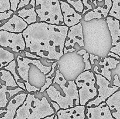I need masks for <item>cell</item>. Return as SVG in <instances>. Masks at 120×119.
Here are the masks:
<instances>
[{
    "label": "cell",
    "mask_w": 120,
    "mask_h": 119,
    "mask_svg": "<svg viewBox=\"0 0 120 119\" xmlns=\"http://www.w3.org/2000/svg\"><path fill=\"white\" fill-rule=\"evenodd\" d=\"M69 28L46 22H36L28 25L22 32L26 48L41 58L59 60L63 56Z\"/></svg>",
    "instance_id": "cell-1"
},
{
    "label": "cell",
    "mask_w": 120,
    "mask_h": 119,
    "mask_svg": "<svg viewBox=\"0 0 120 119\" xmlns=\"http://www.w3.org/2000/svg\"><path fill=\"white\" fill-rule=\"evenodd\" d=\"M53 84H57L59 85L63 93H60L52 85L47 89L46 93L50 100L57 103L61 109H66L80 105L78 88L75 81L67 80L59 70H57Z\"/></svg>",
    "instance_id": "cell-2"
},
{
    "label": "cell",
    "mask_w": 120,
    "mask_h": 119,
    "mask_svg": "<svg viewBox=\"0 0 120 119\" xmlns=\"http://www.w3.org/2000/svg\"><path fill=\"white\" fill-rule=\"evenodd\" d=\"M55 114V110L46 97L39 99L29 93L16 111L14 119H42Z\"/></svg>",
    "instance_id": "cell-3"
},
{
    "label": "cell",
    "mask_w": 120,
    "mask_h": 119,
    "mask_svg": "<svg viewBox=\"0 0 120 119\" xmlns=\"http://www.w3.org/2000/svg\"><path fill=\"white\" fill-rule=\"evenodd\" d=\"M35 7L41 22L65 25L59 0H36Z\"/></svg>",
    "instance_id": "cell-4"
},
{
    "label": "cell",
    "mask_w": 120,
    "mask_h": 119,
    "mask_svg": "<svg viewBox=\"0 0 120 119\" xmlns=\"http://www.w3.org/2000/svg\"><path fill=\"white\" fill-rule=\"evenodd\" d=\"M78 88L80 105L86 106L90 100L97 96V89L95 86L96 78L94 74L91 71H84L75 80Z\"/></svg>",
    "instance_id": "cell-5"
},
{
    "label": "cell",
    "mask_w": 120,
    "mask_h": 119,
    "mask_svg": "<svg viewBox=\"0 0 120 119\" xmlns=\"http://www.w3.org/2000/svg\"><path fill=\"white\" fill-rule=\"evenodd\" d=\"M20 92H26L19 87L12 74L4 69L0 70V109L6 107L12 97Z\"/></svg>",
    "instance_id": "cell-6"
},
{
    "label": "cell",
    "mask_w": 120,
    "mask_h": 119,
    "mask_svg": "<svg viewBox=\"0 0 120 119\" xmlns=\"http://www.w3.org/2000/svg\"><path fill=\"white\" fill-rule=\"evenodd\" d=\"M96 78V84L98 86V94L94 99L90 100L87 103L86 107L97 106L103 102H105L106 100L117 92L119 88L111 85L110 86V82L101 75L94 74Z\"/></svg>",
    "instance_id": "cell-7"
},
{
    "label": "cell",
    "mask_w": 120,
    "mask_h": 119,
    "mask_svg": "<svg viewBox=\"0 0 120 119\" xmlns=\"http://www.w3.org/2000/svg\"><path fill=\"white\" fill-rule=\"evenodd\" d=\"M0 46L9 48L15 52L24 51L26 49V43L22 33H16L0 30Z\"/></svg>",
    "instance_id": "cell-8"
},
{
    "label": "cell",
    "mask_w": 120,
    "mask_h": 119,
    "mask_svg": "<svg viewBox=\"0 0 120 119\" xmlns=\"http://www.w3.org/2000/svg\"><path fill=\"white\" fill-rule=\"evenodd\" d=\"M28 93H18L10 99L5 108L0 109V119H14L16 111L23 103Z\"/></svg>",
    "instance_id": "cell-9"
},
{
    "label": "cell",
    "mask_w": 120,
    "mask_h": 119,
    "mask_svg": "<svg viewBox=\"0 0 120 119\" xmlns=\"http://www.w3.org/2000/svg\"><path fill=\"white\" fill-rule=\"evenodd\" d=\"M120 60L111 57L101 58L100 61L94 67V71L96 74L101 75L109 81L111 80V72L110 70H114L117 68Z\"/></svg>",
    "instance_id": "cell-10"
},
{
    "label": "cell",
    "mask_w": 120,
    "mask_h": 119,
    "mask_svg": "<svg viewBox=\"0 0 120 119\" xmlns=\"http://www.w3.org/2000/svg\"><path fill=\"white\" fill-rule=\"evenodd\" d=\"M76 43H77L80 47L84 46L83 26L80 22L76 25L69 28L64 47L67 49L73 48Z\"/></svg>",
    "instance_id": "cell-11"
},
{
    "label": "cell",
    "mask_w": 120,
    "mask_h": 119,
    "mask_svg": "<svg viewBox=\"0 0 120 119\" xmlns=\"http://www.w3.org/2000/svg\"><path fill=\"white\" fill-rule=\"evenodd\" d=\"M87 119H115L106 102H103L97 106L86 107Z\"/></svg>",
    "instance_id": "cell-12"
},
{
    "label": "cell",
    "mask_w": 120,
    "mask_h": 119,
    "mask_svg": "<svg viewBox=\"0 0 120 119\" xmlns=\"http://www.w3.org/2000/svg\"><path fill=\"white\" fill-rule=\"evenodd\" d=\"M61 9L63 16L64 23L66 26L70 28L76 25L80 22L82 16L77 13L69 3L60 0Z\"/></svg>",
    "instance_id": "cell-13"
},
{
    "label": "cell",
    "mask_w": 120,
    "mask_h": 119,
    "mask_svg": "<svg viewBox=\"0 0 120 119\" xmlns=\"http://www.w3.org/2000/svg\"><path fill=\"white\" fill-rule=\"evenodd\" d=\"M28 26V24L18 15L13 14L7 22L0 26V30H3L12 33H22Z\"/></svg>",
    "instance_id": "cell-14"
},
{
    "label": "cell",
    "mask_w": 120,
    "mask_h": 119,
    "mask_svg": "<svg viewBox=\"0 0 120 119\" xmlns=\"http://www.w3.org/2000/svg\"><path fill=\"white\" fill-rule=\"evenodd\" d=\"M86 111V106L78 105L66 109H60L56 114L58 119H85Z\"/></svg>",
    "instance_id": "cell-15"
},
{
    "label": "cell",
    "mask_w": 120,
    "mask_h": 119,
    "mask_svg": "<svg viewBox=\"0 0 120 119\" xmlns=\"http://www.w3.org/2000/svg\"><path fill=\"white\" fill-rule=\"evenodd\" d=\"M112 5V0H104V4L103 7L98 6L97 8H95L93 10L88 12L84 16V19L85 21H90L93 19L102 18V15L104 18L109 16V12L111 9Z\"/></svg>",
    "instance_id": "cell-16"
},
{
    "label": "cell",
    "mask_w": 120,
    "mask_h": 119,
    "mask_svg": "<svg viewBox=\"0 0 120 119\" xmlns=\"http://www.w3.org/2000/svg\"><path fill=\"white\" fill-rule=\"evenodd\" d=\"M106 22L110 32L112 46L120 42V21L111 16L106 18Z\"/></svg>",
    "instance_id": "cell-17"
},
{
    "label": "cell",
    "mask_w": 120,
    "mask_h": 119,
    "mask_svg": "<svg viewBox=\"0 0 120 119\" xmlns=\"http://www.w3.org/2000/svg\"><path fill=\"white\" fill-rule=\"evenodd\" d=\"M29 4L32 5L31 8L28 9L26 8H23L17 12L18 15L28 23V25L36 23L38 16L35 8L36 0H31Z\"/></svg>",
    "instance_id": "cell-18"
},
{
    "label": "cell",
    "mask_w": 120,
    "mask_h": 119,
    "mask_svg": "<svg viewBox=\"0 0 120 119\" xmlns=\"http://www.w3.org/2000/svg\"><path fill=\"white\" fill-rule=\"evenodd\" d=\"M105 102L109 106L113 117L115 119H120V88Z\"/></svg>",
    "instance_id": "cell-19"
},
{
    "label": "cell",
    "mask_w": 120,
    "mask_h": 119,
    "mask_svg": "<svg viewBox=\"0 0 120 119\" xmlns=\"http://www.w3.org/2000/svg\"><path fill=\"white\" fill-rule=\"evenodd\" d=\"M16 63L18 65L17 71L19 77L25 82H29L28 72L30 69L29 58H25L18 55L16 57Z\"/></svg>",
    "instance_id": "cell-20"
},
{
    "label": "cell",
    "mask_w": 120,
    "mask_h": 119,
    "mask_svg": "<svg viewBox=\"0 0 120 119\" xmlns=\"http://www.w3.org/2000/svg\"><path fill=\"white\" fill-rule=\"evenodd\" d=\"M14 58V53L0 46V70L8 65Z\"/></svg>",
    "instance_id": "cell-21"
},
{
    "label": "cell",
    "mask_w": 120,
    "mask_h": 119,
    "mask_svg": "<svg viewBox=\"0 0 120 119\" xmlns=\"http://www.w3.org/2000/svg\"><path fill=\"white\" fill-rule=\"evenodd\" d=\"M16 61L14 60H13L8 65L5 66V67L4 68V70H7V71H9V72L12 74V75L13 77H14V79H15V81H16V84H18L19 87L23 89L26 92V87H25V84L21 81V77H19L18 74L16 73Z\"/></svg>",
    "instance_id": "cell-22"
},
{
    "label": "cell",
    "mask_w": 120,
    "mask_h": 119,
    "mask_svg": "<svg viewBox=\"0 0 120 119\" xmlns=\"http://www.w3.org/2000/svg\"><path fill=\"white\" fill-rule=\"evenodd\" d=\"M112 5L109 16L116 18L120 21V0H112Z\"/></svg>",
    "instance_id": "cell-23"
},
{
    "label": "cell",
    "mask_w": 120,
    "mask_h": 119,
    "mask_svg": "<svg viewBox=\"0 0 120 119\" xmlns=\"http://www.w3.org/2000/svg\"><path fill=\"white\" fill-rule=\"evenodd\" d=\"M61 1H66L68 3L73 6L74 9L76 11L80 13H83V10H84V5L82 0H78L77 1H73L71 0H61Z\"/></svg>",
    "instance_id": "cell-24"
},
{
    "label": "cell",
    "mask_w": 120,
    "mask_h": 119,
    "mask_svg": "<svg viewBox=\"0 0 120 119\" xmlns=\"http://www.w3.org/2000/svg\"><path fill=\"white\" fill-rule=\"evenodd\" d=\"M103 0H82V2H83V5L85 7H86L87 9H84L83 12V15H84L86 13V12L88 11L89 10H90L93 8L92 5H91V4L93 3L94 5V7H97V2L98 1V2H102Z\"/></svg>",
    "instance_id": "cell-25"
},
{
    "label": "cell",
    "mask_w": 120,
    "mask_h": 119,
    "mask_svg": "<svg viewBox=\"0 0 120 119\" xmlns=\"http://www.w3.org/2000/svg\"><path fill=\"white\" fill-rule=\"evenodd\" d=\"M11 10L10 0H0V12Z\"/></svg>",
    "instance_id": "cell-26"
},
{
    "label": "cell",
    "mask_w": 120,
    "mask_h": 119,
    "mask_svg": "<svg viewBox=\"0 0 120 119\" xmlns=\"http://www.w3.org/2000/svg\"><path fill=\"white\" fill-rule=\"evenodd\" d=\"M89 57H90V54L87 52L83 56V63L85 64V68L84 69V71H89V70H91V68H92L91 64L90 61V60H89Z\"/></svg>",
    "instance_id": "cell-27"
},
{
    "label": "cell",
    "mask_w": 120,
    "mask_h": 119,
    "mask_svg": "<svg viewBox=\"0 0 120 119\" xmlns=\"http://www.w3.org/2000/svg\"><path fill=\"white\" fill-rule=\"evenodd\" d=\"M14 12L11 10L4 12H0V26L2 23V21L10 18L12 15L14 14Z\"/></svg>",
    "instance_id": "cell-28"
},
{
    "label": "cell",
    "mask_w": 120,
    "mask_h": 119,
    "mask_svg": "<svg viewBox=\"0 0 120 119\" xmlns=\"http://www.w3.org/2000/svg\"><path fill=\"white\" fill-rule=\"evenodd\" d=\"M55 77H52V78H46V82L45 85L41 88V90L39 92V93H43L45 91L49 88L53 84V79Z\"/></svg>",
    "instance_id": "cell-29"
},
{
    "label": "cell",
    "mask_w": 120,
    "mask_h": 119,
    "mask_svg": "<svg viewBox=\"0 0 120 119\" xmlns=\"http://www.w3.org/2000/svg\"><path fill=\"white\" fill-rule=\"evenodd\" d=\"M25 85L26 87V90L28 92L30 93V92H39L41 89L39 88L36 87V86H32L30 84L29 82H24Z\"/></svg>",
    "instance_id": "cell-30"
},
{
    "label": "cell",
    "mask_w": 120,
    "mask_h": 119,
    "mask_svg": "<svg viewBox=\"0 0 120 119\" xmlns=\"http://www.w3.org/2000/svg\"><path fill=\"white\" fill-rule=\"evenodd\" d=\"M20 1L21 0H10L11 10L14 12H16L17 10Z\"/></svg>",
    "instance_id": "cell-31"
},
{
    "label": "cell",
    "mask_w": 120,
    "mask_h": 119,
    "mask_svg": "<svg viewBox=\"0 0 120 119\" xmlns=\"http://www.w3.org/2000/svg\"><path fill=\"white\" fill-rule=\"evenodd\" d=\"M110 52H114L120 57V42L110 49Z\"/></svg>",
    "instance_id": "cell-32"
},
{
    "label": "cell",
    "mask_w": 120,
    "mask_h": 119,
    "mask_svg": "<svg viewBox=\"0 0 120 119\" xmlns=\"http://www.w3.org/2000/svg\"><path fill=\"white\" fill-rule=\"evenodd\" d=\"M30 1H31V0H21L19 4L18 5V7L17 10L20 9L21 8H22L23 7H25V6L29 5Z\"/></svg>",
    "instance_id": "cell-33"
},
{
    "label": "cell",
    "mask_w": 120,
    "mask_h": 119,
    "mask_svg": "<svg viewBox=\"0 0 120 119\" xmlns=\"http://www.w3.org/2000/svg\"><path fill=\"white\" fill-rule=\"evenodd\" d=\"M114 80L113 82H112V85L113 86H117L120 88V79L119 78V77L117 74H115L113 77Z\"/></svg>",
    "instance_id": "cell-34"
},
{
    "label": "cell",
    "mask_w": 120,
    "mask_h": 119,
    "mask_svg": "<svg viewBox=\"0 0 120 119\" xmlns=\"http://www.w3.org/2000/svg\"><path fill=\"white\" fill-rule=\"evenodd\" d=\"M57 63L56 61L53 63L52 65L51 71H50V72H49V74H48L47 75H46V78H50V77H51V76L53 74L54 72H55V70H56V65H57ZM51 78H52V77H51Z\"/></svg>",
    "instance_id": "cell-35"
},
{
    "label": "cell",
    "mask_w": 120,
    "mask_h": 119,
    "mask_svg": "<svg viewBox=\"0 0 120 119\" xmlns=\"http://www.w3.org/2000/svg\"><path fill=\"white\" fill-rule=\"evenodd\" d=\"M25 56L29 58H33V59L37 60H39L41 58V57L36 56V54H34L31 53V52H28V51H25Z\"/></svg>",
    "instance_id": "cell-36"
},
{
    "label": "cell",
    "mask_w": 120,
    "mask_h": 119,
    "mask_svg": "<svg viewBox=\"0 0 120 119\" xmlns=\"http://www.w3.org/2000/svg\"><path fill=\"white\" fill-rule=\"evenodd\" d=\"M89 60L91 63V65H94L95 64V60H99V57L98 56H95L93 54H90Z\"/></svg>",
    "instance_id": "cell-37"
},
{
    "label": "cell",
    "mask_w": 120,
    "mask_h": 119,
    "mask_svg": "<svg viewBox=\"0 0 120 119\" xmlns=\"http://www.w3.org/2000/svg\"><path fill=\"white\" fill-rule=\"evenodd\" d=\"M50 103H51L52 105V107L54 108V110H55L56 113H57L59 110H60L61 109L60 107V106H59V105L57 103L55 102L52 101L51 100V102H50Z\"/></svg>",
    "instance_id": "cell-38"
},
{
    "label": "cell",
    "mask_w": 120,
    "mask_h": 119,
    "mask_svg": "<svg viewBox=\"0 0 120 119\" xmlns=\"http://www.w3.org/2000/svg\"><path fill=\"white\" fill-rule=\"evenodd\" d=\"M108 57H113V58H116V59L117 60H120V57L119 56H118L117 54H116L114 53V52H110L108 53Z\"/></svg>",
    "instance_id": "cell-39"
},
{
    "label": "cell",
    "mask_w": 120,
    "mask_h": 119,
    "mask_svg": "<svg viewBox=\"0 0 120 119\" xmlns=\"http://www.w3.org/2000/svg\"><path fill=\"white\" fill-rule=\"evenodd\" d=\"M76 49H74V48H71V49H67V48L64 47V50H63V52L64 54H66L68 52H73L75 51Z\"/></svg>",
    "instance_id": "cell-40"
},
{
    "label": "cell",
    "mask_w": 120,
    "mask_h": 119,
    "mask_svg": "<svg viewBox=\"0 0 120 119\" xmlns=\"http://www.w3.org/2000/svg\"><path fill=\"white\" fill-rule=\"evenodd\" d=\"M78 54L79 55H82V56H83V55H84L85 54H86V50H84V49H82V50H79V51H78V52H77Z\"/></svg>",
    "instance_id": "cell-41"
},
{
    "label": "cell",
    "mask_w": 120,
    "mask_h": 119,
    "mask_svg": "<svg viewBox=\"0 0 120 119\" xmlns=\"http://www.w3.org/2000/svg\"><path fill=\"white\" fill-rule=\"evenodd\" d=\"M55 114H53V115H52V116H50L46 117L44 118V119H54V118H55Z\"/></svg>",
    "instance_id": "cell-42"
},
{
    "label": "cell",
    "mask_w": 120,
    "mask_h": 119,
    "mask_svg": "<svg viewBox=\"0 0 120 119\" xmlns=\"http://www.w3.org/2000/svg\"><path fill=\"white\" fill-rule=\"evenodd\" d=\"M46 62H48V63H55L54 62V60H46Z\"/></svg>",
    "instance_id": "cell-43"
},
{
    "label": "cell",
    "mask_w": 120,
    "mask_h": 119,
    "mask_svg": "<svg viewBox=\"0 0 120 119\" xmlns=\"http://www.w3.org/2000/svg\"><path fill=\"white\" fill-rule=\"evenodd\" d=\"M54 119H58V118H57V115H56V114H55V118H54Z\"/></svg>",
    "instance_id": "cell-44"
},
{
    "label": "cell",
    "mask_w": 120,
    "mask_h": 119,
    "mask_svg": "<svg viewBox=\"0 0 120 119\" xmlns=\"http://www.w3.org/2000/svg\"><path fill=\"white\" fill-rule=\"evenodd\" d=\"M119 64H120V63H119Z\"/></svg>",
    "instance_id": "cell-45"
},
{
    "label": "cell",
    "mask_w": 120,
    "mask_h": 119,
    "mask_svg": "<svg viewBox=\"0 0 120 119\" xmlns=\"http://www.w3.org/2000/svg\"></svg>",
    "instance_id": "cell-46"
},
{
    "label": "cell",
    "mask_w": 120,
    "mask_h": 119,
    "mask_svg": "<svg viewBox=\"0 0 120 119\" xmlns=\"http://www.w3.org/2000/svg\"></svg>",
    "instance_id": "cell-47"
}]
</instances>
